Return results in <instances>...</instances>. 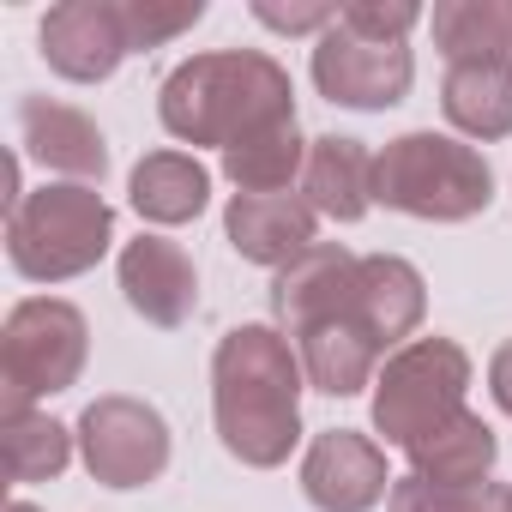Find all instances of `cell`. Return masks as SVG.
Instances as JSON below:
<instances>
[{
  "instance_id": "obj_1",
  "label": "cell",
  "mask_w": 512,
  "mask_h": 512,
  "mask_svg": "<svg viewBox=\"0 0 512 512\" xmlns=\"http://www.w3.org/2000/svg\"><path fill=\"white\" fill-rule=\"evenodd\" d=\"M302 356L278 326H235L211 350V416L229 458L278 470L302 440Z\"/></svg>"
},
{
  "instance_id": "obj_2",
  "label": "cell",
  "mask_w": 512,
  "mask_h": 512,
  "mask_svg": "<svg viewBox=\"0 0 512 512\" xmlns=\"http://www.w3.org/2000/svg\"><path fill=\"white\" fill-rule=\"evenodd\" d=\"M157 121L181 145H241L247 133H266L296 121L290 73L260 49H211L181 61L157 91Z\"/></svg>"
},
{
  "instance_id": "obj_3",
  "label": "cell",
  "mask_w": 512,
  "mask_h": 512,
  "mask_svg": "<svg viewBox=\"0 0 512 512\" xmlns=\"http://www.w3.org/2000/svg\"><path fill=\"white\" fill-rule=\"evenodd\" d=\"M494 199V169L452 133H398L374 163V205L422 223H470Z\"/></svg>"
},
{
  "instance_id": "obj_4",
  "label": "cell",
  "mask_w": 512,
  "mask_h": 512,
  "mask_svg": "<svg viewBox=\"0 0 512 512\" xmlns=\"http://www.w3.org/2000/svg\"><path fill=\"white\" fill-rule=\"evenodd\" d=\"M115 241V211L97 187L55 181L25 193L7 211V260L31 284H67L85 278Z\"/></svg>"
},
{
  "instance_id": "obj_5",
  "label": "cell",
  "mask_w": 512,
  "mask_h": 512,
  "mask_svg": "<svg viewBox=\"0 0 512 512\" xmlns=\"http://www.w3.org/2000/svg\"><path fill=\"white\" fill-rule=\"evenodd\" d=\"M464 392H470V356L452 338H410L404 350H392L380 362L374 434L386 446L410 452L428 434H440L452 416H464Z\"/></svg>"
},
{
  "instance_id": "obj_6",
  "label": "cell",
  "mask_w": 512,
  "mask_h": 512,
  "mask_svg": "<svg viewBox=\"0 0 512 512\" xmlns=\"http://www.w3.org/2000/svg\"><path fill=\"white\" fill-rule=\"evenodd\" d=\"M91 356V326L73 302L61 296H31L7 314L0 332V386H7V410H31L37 398H55L79 386Z\"/></svg>"
},
{
  "instance_id": "obj_7",
  "label": "cell",
  "mask_w": 512,
  "mask_h": 512,
  "mask_svg": "<svg viewBox=\"0 0 512 512\" xmlns=\"http://www.w3.org/2000/svg\"><path fill=\"white\" fill-rule=\"evenodd\" d=\"M79 458L103 488H145L169 470V422L145 398L103 392L79 416Z\"/></svg>"
},
{
  "instance_id": "obj_8",
  "label": "cell",
  "mask_w": 512,
  "mask_h": 512,
  "mask_svg": "<svg viewBox=\"0 0 512 512\" xmlns=\"http://www.w3.org/2000/svg\"><path fill=\"white\" fill-rule=\"evenodd\" d=\"M416 61L404 43H368L350 25L314 37V85L338 109H398L410 97Z\"/></svg>"
},
{
  "instance_id": "obj_9",
  "label": "cell",
  "mask_w": 512,
  "mask_h": 512,
  "mask_svg": "<svg viewBox=\"0 0 512 512\" xmlns=\"http://www.w3.org/2000/svg\"><path fill=\"white\" fill-rule=\"evenodd\" d=\"M133 55L121 0H61L43 19V61L73 85H103Z\"/></svg>"
},
{
  "instance_id": "obj_10",
  "label": "cell",
  "mask_w": 512,
  "mask_h": 512,
  "mask_svg": "<svg viewBox=\"0 0 512 512\" xmlns=\"http://www.w3.org/2000/svg\"><path fill=\"white\" fill-rule=\"evenodd\" d=\"M356 266H362V253H350L338 241L308 247L296 266H284L272 278V314H278V326L290 338H302L314 326L356 320Z\"/></svg>"
},
{
  "instance_id": "obj_11",
  "label": "cell",
  "mask_w": 512,
  "mask_h": 512,
  "mask_svg": "<svg viewBox=\"0 0 512 512\" xmlns=\"http://www.w3.org/2000/svg\"><path fill=\"white\" fill-rule=\"evenodd\" d=\"M302 494L320 512H374L392 494L386 476V452L380 440L356 434V428H326L314 434L308 458H302Z\"/></svg>"
},
{
  "instance_id": "obj_12",
  "label": "cell",
  "mask_w": 512,
  "mask_h": 512,
  "mask_svg": "<svg viewBox=\"0 0 512 512\" xmlns=\"http://www.w3.org/2000/svg\"><path fill=\"white\" fill-rule=\"evenodd\" d=\"M115 278H121L127 308H133L145 326H157V332L187 326L193 308H199V272H193V260H187L181 241H163V235L127 241Z\"/></svg>"
},
{
  "instance_id": "obj_13",
  "label": "cell",
  "mask_w": 512,
  "mask_h": 512,
  "mask_svg": "<svg viewBox=\"0 0 512 512\" xmlns=\"http://www.w3.org/2000/svg\"><path fill=\"white\" fill-rule=\"evenodd\" d=\"M223 235L247 266H296L308 247H320V211L302 193H235L223 211Z\"/></svg>"
},
{
  "instance_id": "obj_14",
  "label": "cell",
  "mask_w": 512,
  "mask_h": 512,
  "mask_svg": "<svg viewBox=\"0 0 512 512\" xmlns=\"http://www.w3.org/2000/svg\"><path fill=\"white\" fill-rule=\"evenodd\" d=\"M19 145L25 157H37L43 169L55 175H73L79 187H97L109 175V145H103V127L73 109V103H55V97H19Z\"/></svg>"
},
{
  "instance_id": "obj_15",
  "label": "cell",
  "mask_w": 512,
  "mask_h": 512,
  "mask_svg": "<svg viewBox=\"0 0 512 512\" xmlns=\"http://www.w3.org/2000/svg\"><path fill=\"white\" fill-rule=\"evenodd\" d=\"M428 314V284L398 253H362L356 266V320L380 350H404Z\"/></svg>"
},
{
  "instance_id": "obj_16",
  "label": "cell",
  "mask_w": 512,
  "mask_h": 512,
  "mask_svg": "<svg viewBox=\"0 0 512 512\" xmlns=\"http://www.w3.org/2000/svg\"><path fill=\"white\" fill-rule=\"evenodd\" d=\"M374 151L362 139H344V133H326L308 145V169H302V199L332 217V223H356L368 217L374 205Z\"/></svg>"
},
{
  "instance_id": "obj_17",
  "label": "cell",
  "mask_w": 512,
  "mask_h": 512,
  "mask_svg": "<svg viewBox=\"0 0 512 512\" xmlns=\"http://www.w3.org/2000/svg\"><path fill=\"white\" fill-rule=\"evenodd\" d=\"M290 344H296V356H302L308 386L326 392V398H356V392H368V386L380 380V362H386V350L368 338L362 320H332V326H314V332H302V338H290Z\"/></svg>"
},
{
  "instance_id": "obj_18",
  "label": "cell",
  "mask_w": 512,
  "mask_h": 512,
  "mask_svg": "<svg viewBox=\"0 0 512 512\" xmlns=\"http://www.w3.org/2000/svg\"><path fill=\"white\" fill-rule=\"evenodd\" d=\"M440 109L464 139H506L512 133V61H452L440 79Z\"/></svg>"
},
{
  "instance_id": "obj_19",
  "label": "cell",
  "mask_w": 512,
  "mask_h": 512,
  "mask_svg": "<svg viewBox=\"0 0 512 512\" xmlns=\"http://www.w3.org/2000/svg\"><path fill=\"white\" fill-rule=\"evenodd\" d=\"M127 199L145 223H163V229L193 223L211 205V169L187 151H151V157H139V169L127 181Z\"/></svg>"
},
{
  "instance_id": "obj_20",
  "label": "cell",
  "mask_w": 512,
  "mask_h": 512,
  "mask_svg": "<svg viewBox=\"0 0 512 512\" xmlns=\"http://www.w3.org/2000/svg\"><path fill=\"white\" fill-rule=\"evenodd\" d=\"M494 458H500L494 428L476 410H464L440 434H428L422 446H410V476H422L434 488H476V482H488Z\"/></svg>"
},
{
  "instance_id": "obj_21",
  "label": "cell",
  "mask_w": 512,
  "mask_h": 512,
  "mask_svg": "<svg viewBox=\"0 0 512 512\" xmlns=\"http://www.w3.org/2000/svg\"><path fill=\"white\" fill-rule=\"evenodd\" d=\"M434 49L452 61H512V0H440Z\"/></svg>"
},
{
  "instance_id": "obj_22",
  "label": "cell",
  "mask_w": 512,
  "mask_h": 512,
  "mask_svg": "<svg viewBox=\"0 0 512 512\" xmlns=\"http://www.w3.org/2000/svg\"><path fill=\"white\" fill-rule=\"evenodd\" d=\"M308 169V139L296 121H278L266 133H247L241 145L223 151V175L235 193H290V181Z\"/></svg>"
},
{
  "instance_id": "obj_23",
  "label": "cell",
  "mask_w": 512,
  "mask_h": 512,
  "mask_svg": "<svg viewBox=\"0 0 512 512\" xmlns=\"http://www.w3.org/2000/svg\"><path fill=\"white\" fill-rule=\"evenodd\" d=\"M73 440L79 428H61L43 410H7V422H0V452H7L13 482H55L73 464Z\"/></svg>"
},
{
  "instance_id": "obj_24",
  "label": "cell",
  "mask_w": 512,
  "mask_h": 512,
  "mask_svg": "<svg viewBox=\"0 0 512 512\" xmlns=\"http://www.w3.org/2000/svg\"><path fill=\"white\" fill-rule=\"evenodd\" d=\"M386 512H512L506 482H476V488H434L422 476H398L386 494Z\"/></svg>"
},
{
  "instance_id": "obj_25",
  "label": "cell",
  "mask_w": 512,
  "mask_h": 512,
  "mask_svg": "<svg viewBox=\"0 0 512 512\" xmlns=\"http://www.w3.org/2000/svg\"><path fill=\"white\" fill-rule=\"evenodd\" d=\"M121 19H127L133 55H151L205 19V0H121Z\"/></svg>"
},
{
  "instance_id": "obj_26",
  "label": "cell",
  "mask_w": 512,
  "mask_h": 512,
  "mask_svg": "<svg viewBox=\"0 0 512 512\" xmlns=\"http://www.w3.org/2000/svg\"><path fill=\"white\" fill-rule=\"evenodd\" d=\"M338 25H350L368 43H404L422 25V7L416 0H350V7H338Z\"/></svg>"
},
{
  "instance_id": "obj_27",
  "label": "cell",
  "mask_w": 512,
  "mask_h": 512,
  "mask_svg": "<svg viewBox=\"0 0 512 512\" xmlns=\"http://www.w3.org/2000/svg\"><path fill=\"white\" fill-rule=\"evenodd\" d=\"M253 19L272 25V31H290V37H308V31H332L338 25V7H326V0H308V7H278V0H253Z\"/></svg>"
},
{
  "instance_id": "obj_28",
  "label": "cell",
  "mask_w": 512,
  "mask_h": 512,
  "mask_svg": "<svg viewBox=\"0 0 512 512\" xmlns=\"http://www.w3.org/2000/svg\"><path fill=\"white\" fill-rule=\"evenodd\" d=\"M488 392H494V404L512 416V338L494 350V362H488Z\"/></svg>"
},
{
  "instance_id": "obj_29",
  "label": "cell",
  "mask_w": 512,
  "mask_h": 512,
  "mask_svg": "<svg viewBox=\"0 0 512 512\" xmlns=\"http://www.w3.org/2000/svg\"><path fill=\"white\" fill-rule=\"evenodd\" d=\"M7 512H37V506H31V500H13V506H7Z\"/></svg>"
}]
</instances>
